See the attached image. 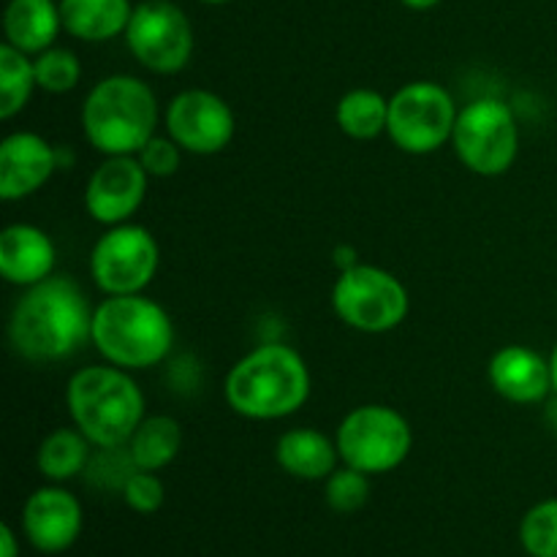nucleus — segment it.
<instances>
[{"label":"nucleus","mask_w":557,"mask_h":557,"mask_svg":"<svg viewBox=\"0 0 557 557\" xmlns=\"http://www.w3.org/2000/svg\"><path fill=\"white\" fill-rule=\"evenodd\" d=\"M92 313L85 288L69 275L27 286L9 319V343L33 364H52L92 343Z\"/></svg>","instance_id":"f257e3e1"},{"label":"nucleus","mask_w":557,"mask_h":557,"mask_svg":"<svg viewBox=\"0 0 557 557\" xmlns=\"http://www.w3.org/2000/svg\"><path fill=\"white\" fill-rule=\"evenodd\" d=\"M223 397L234 413L253 422L292 417L310 397L308 362L286 343H264L228 370Z\"/></svg>","instance_id":"f03ea898"},{"label":"nucleus","mask_w":557,"mask_h":557,"mask_svg":"<svg viewBox=\"0 0 557 557\" xmlns=\"http://www.w3.org/2000/svg\"><path fill=\"white\" fill-rule=\"evenodd\" d=\"M65 406L74 428L96 449L128 446L131 435L147 417L145 395L131 379V370L109 362L76 370L65 386Z\"/></svg>","instance_id":"7ed1b4c3"},{"label":"nucleus","mask_w":557,"mask_h":557,"mask_svg":"<svg viewBox=\"0 0 557 557\" xmlns=\"http://www.w3.org/2000/svg\"><path fill=\"white\" fill-rule=\"evenodd\" d=\"M156 125L158 98L139 76H103L82 103V131L101 156H136L156 136Z\"/></svg>","instance_id":"20e7f679"},{"label":"nucleus","mask_w":557,"mask_h":557,"mask_svg":"<svg viewBox=\"0 0 557 557\" xmlns=\"http://www.w3.org/2000/svg\"><path fill=\"white\" fill-rule=\"evenodd\" d=\"M92 346L109 364L147 370L172 354L174 321L145 294L107 297L92 313Z\"/></svg>","instance_id":"39448f33"},{"label":"nucleus","mask_w":557,"mask_h":557,"mask_svg":"<svg viewBox=\"0 0 557 557\" xmlns=\"http://www.w3.org/2000/svg\"><path fill=\"white\" fill-rule=\"evenodd\" d=\"M343 466L368 476L389 473L408 460L413 449V430L400 411L389 406H359L343 417L335 433Z\"/></svg>","instance_id":"423d86ee"},{"label":"nucleus","mask_w":557,"mask_h":557,"mask_svg":"<svg viewBox=\"0 0 557 557\" xmlns=\"http://www.w3.org/2000/svg\"><path fill=\"white\" fill-rule=\"evenodd\" d=\"M451 147L468 172L500 177L520 156V125L500 98H476L457 112Z\"/></svg>","instance_id":"0eeeda50"},{"label":"nucleus","mask_w":557,"mask_h":557,"mask_svg":"<svg viewBox=\"0 0 557 557\" xmlns=\"http://www.w3.org/2000/svg\"><path fill=\"white\" fill-rule=\"evenodd\" d=\"M332 308L337 319L364 335H384L406 321L411 299L400 277L384 267L357 264L343 270L332 286Z\"/></svg>","instance_id":"6e6552de"},{"label":"nucleus","mask_w":557,"mask_h":557,"mask_svg":"<svg viewBox=\"0 0 557 557\" xmlns=\"http://www.w3.org/2000/svg\"><path fill=\"white\" fill-rule=\"evenodd\" d=\"M457 112L460 109L444 85L430 79L408 82L389 98L386 134L408 156H430L451 141Z\"/></svg>","instance_id":"1a4fd4ad"},{"label":"nucleus","mask_w":557,"mask_h":557,"mask_svg":"<svg viewBox=\"0 0 557 557\" xmlns=\"http://www.w3.org/2000/svg\"><path fill=\"white\" fill-rule=\"evenodd\" d=\"M125 44L152 74H180L194 58L196 36L188 14L172 0H141L134 5Z\"/></svg>","instance_id":"9d476101"},{"label":"nucleus","mask_w":557,"mask_h":557,"mask_svg":"<svg viewBox=\"0 0 557 557\" xmlns=\"http://www.w3.org/2000/svg\"><path fill=\"white\" fill-rule=\"evenodd\" d=\"M158 264H161V248L152 232L139 223L109 226L90 253V275L107 297L141 294L156 277Z\"/></svg>","instance_id":"9b49d317"},{"label":"nucleus","mask_w":557,"mask_h":557,"mask_svg":"<svg viewBox=\"0 0 557 557\" xmlns=\"http://www.w3.org/2000/svg\"><path fill=\"white\" fill-rule=\"evenodd\" d=\"M166 134L194 156H215L232 145L237 134V117L226 98L212 90H183L169 101L163 114Z\"/></svg>","instance_id":"f8f14e48"},{"label":"nucleus","mask_w":557,"mask_h":557,"mask_svg":"<svg viewBox=\"0 0 557 557\" xmlns=\"http://www.w3.org/2000/svg\"><path fill=\"white\" fill-rule=\"evenodd\" d=\"M150 174L136 156H107L85 185V210L101 226L128 223L147 196Z\"/></svg>","instance_id":"ddd939ff"},{"label":"nucleus","mask_w":557,"mask_h":557,"mask_svg":"<svg viewBox=\"0 0 557 557\" xmlns=\"http://www.w3.org/2000/svg\"><path fill=\"white\" fill-rule=\"evenodd\" d=\"M85 528L79 498L60 484L38 487L22 506V533L41 555H60L76 544Z\"/></svg>","instance_id":"4468645a"},{"label":"nucleus","mask_w":557,"mask_h":557,"mask_svg":"<svg viewBox=\"0 0 557 557\" xmlns=\"http://www.w3.org/2000/svg\"><path fill=\"white\" fill-rule=\"evenodd\" d=\"M60 163L58 147L41 134L14 131L0 141V199L22 201L52 180Z\"/></svg>","instance_id":"2eb2a0df"},{"label":"nucleus","mask_w":557,"mask_h":557,"mask_svg":"<svg viewBox=\"0 0 557 557\" xmlns=\"http://www.w3.org/2000/svg\"><path fill=\"white\" fill-rule=\"evenodd\" d=\"M487 379L495 395L517 406H536L549 392H555L549 359L520 343H511L493 354L487 364Z\"/></svg>","instance_id":"dca6fc26"},{"label":"nucleus","mask_w":557,"mask_h":557,"mask_svg":"<svg viewBox=\"0 0 557 557\" xmlns=\"http://www.w3.org/2000/svg\"><path fill=\"white\" fill-rule=\"evenodd\" d=\"M58 250L49 234L33 223H11L0 234V275L11 286H36L54 272Z\"/></svg>","instance_id":"f3484780"},{"label":"nucleus","mask_w":557,"mask_h":557,"mask_svg":"<svg viewBox=\"0 0 557 557\" xmlns=\"http://www.w3.org/2000/svg\"><path fill=\"white\" fill-rule=\"evenodd\" d=\"M63 30L60 3L54 0H9L3 11L5 44L25 54H41L54 47Z\"/></svg>","instance_id":"a211bd4d"},{"label":"nucleus","mask_w":557,"mask_h":557,"mask_svg":"<svg viewBox=\"0 0 557 557\" xmlns=\"http://www.w3.org/2000/svg\"><path fill=\"white\" fill-rule=\"evenodd\" d=\"M275 460L288 476L302 479V482H324L337 468L341 451L332 438H326L315 428L288 430L277 438Z\"/></svg>","instance_id":"6ab92c4d"},{"label":"nucleus","mask_w":557,"mask_h":557,"mask_svg":"<svg viewBox=\"0 0 557 557\" xmlns=\"http://www.w3.org/2000/svg\"><path fill=\"white\" fill-rule=\"evenodd\" d=\"M63 30L87 44L125 36L134 3L131 0H58Z\"/></svg>","instance_id":"aec40b11"},{"label":"nucleus","mask_w":557,"mask_h":557,"mask_svg":"<svg viewBox=\"0 0 557 557\" xmlns=\"http://www.w3.org/2000/svg\"><path fill=\"white\" fill-rule=\"evenodd\" d=\"M183 446V430L174 417L166 413H152V417L141 419L136 433L128 441V455L139 471H163L172 466L174 457L180 455Z\"/></svg>","instance_id":"412c9836"},{"label":"nucleus","mask_w":557,"mask_h":557,"mask_svg":"<svg viewBox=\"0 0 557 557\" xmlns=\"http://www.w3.org/2000/svg\"><path fill=\"white\" fill-rule=\"evenodd\" d=\"M92 444L76 428H58L38 444L36 468L52 484L76 479L90 466Z\"/></svg>","instance_id":"4be33fe9"},{"label":"nucleus","mask_w":557,"mask_h":557,"mask_svg":"<svg viewBox=\"0 0 557 557\" xmlns=\"http://www.w3.org/2000/svg\"><path fill=\"white\" fill-rule=\"evenodd\" d=\"M337 128L357 141H370L386 134L389 123V98L370 87H354L337 101Z\"/></svg>","instance_id":"5701e85b"},{"label":"nucleus","mask_w":557,"mask_h":557,"mask_svg":"<svg viewBox=\"0 0 557 557\" xmlns=\"http://www.w3.org/2000/svg\"><path fill=\"white\" fill-rule=\"evenodd\" d=\"M36 87L30 54L20 52L3 41V47H0V117H16L27 107Z\"/></svg>","instance_id":"b1692460"},{"label":"nucleus","mask_w":557,"mask_h":557,"mask_svg":"<svg viewBox=\"0 0 557 557\" xmlns=\"http://www.w3.org/2000/svg\"><path fill=\"white\" fill-rule=\"evenodd\" d=\"M33 71H36V85L52 96L71 92L82 79L79 58L65 47H49L41 54H33Z\"/></svg>","instance_id":"393cba45"},{"label":"nucleus","mask_w":557,"mask_h":557,"mask_svg":"<svg viewBox=\"0 0 557 557\" xmlns=\"http://www.w3.org/2000/svg\"><path fill=\"white\" fill-rule=\"evenodd\" d=\"M520 544L531 557H557V498L542 500L525 511Z\"/></svg>","instance_id":"a878e982"},{"label":"nucleus","mask_w":557,"mask_h":557,"mask_svg":"<svg viewBox=\"0 0 557 557\" xmlns=\"http://www.w3.org/2000/svg\"><path fill=\"white\" fill-rule=\"evenodd\" d=\"M324 500L337 515H354L370 500V476L351 466L335 468L324 479Z\"/></svg>","instance_id":"bb28decb"},{"label":"nucleus","mask_w":557,"mask_h":557,"mask_svg":"<svg viewBox=\"0 0 557 557\" xmlns=\"http://www.w3.org/2000/svg\"><path fill=\"white\" fill-rule=\"evenodd\" d=\"M120 495H123L125 506L136 511V515H156L163 506V500H166V487H163L156 471H139L136 468L128 476V482L123 484Z\"/></svg>","instance_id":"cd10ccee"},{"label":"nucleus","mask_w":557,"mask_h":557,"mask_svg":"<svg viewBox=\"0 0 557 557\" xmlns=\"http://www.w3.org/2000/svg\"><path fill=\"white\" fill-rule=\"evenodd\" d=\"M136 158L141 161V166L147 169L150 177H172L180 169V158H183V147L172 139V136H152Z\"/></svg>","instance_id":"c85d7f7f"},{"label":"nucleus","mask_w":557,"mask_h":557,"mask_svg":"<svg viewBox=\"0 0 557 557\" xmlns=\"http://www.w3.org/2000/svg\"><path fill=\"white\" fill-rule=\"evenodd\" d=\"M0 557H20V539L9 522L0 525Z\"/></svg>","instance_id":"c756f323"},{"label":"nucleus","mask_w":557,"mask_h":557,"mask_svg":"<svg viewBox=\"0 0 557 557\" xmlns=\"http://www.w3.org/2000/svg\"><path fill=\"white\" fill-rule=\"evenodd\" d=\"M335 264H337V270H351V267H357L359 261H357V250L351 248V245H341V248L335 250Z\"/></svg>","instance_id":"7c9ffc66"},{"label":"nucleus","mask_w":557,"mask_h":557,"mask_svg":"<svg viewBox=\"0 0 557 557\" xmlns=\"http://www.w3.org/2000/svg\"><path fill=\"white\" fill-rule=\"evenodd\" d=\"M400 3L411 11H430L438 3H444V0H400Z\"/></svg>","instance_id":"2f4dec72"},{"label":"nucleus","mask_w":557,"mask_h":557,"mask_svg":"<svg viewBox=\"0 0 557 557\" xmlns=\"http://www.w3.org/2000/svg\"><path fill=\"white\" fill-rule=\"evenodd\" d=\"M549 370H553V389L557 395V346L553 348V354H549Z\"/></svg>","instance_id":"473e14b6"},{"label":"nucleus","mask_w":557,"mask_h":557,"mask_svg":"<svg viewBox=\"0 0 557 557\" xmlns=\"http://www.w3.org/2000/svg\"><path fill=\"white\" fill-rule=\"evenodd\" d=\"M201 3H207V5H223V3H228V0H201Z\"/></svg>","instance_id":"72a5a7b5"}]
</instances>
